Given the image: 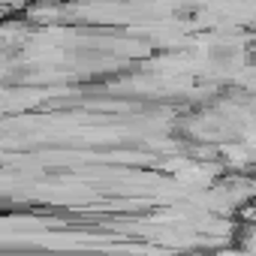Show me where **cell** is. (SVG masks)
Returning a JSON list of instances; mask_svg holds the SVG:
<instances>
[{
    "label": "cell",
    "instance_id": "6da1fadb",
    "mask_svg": "<svg viewBox=\"0 0 256 256\" xmlns=\"http://www.w3.org/2000/svg\"><path fill=\"white\" fill-rule=\"evenodd\" d=\"M220 157H226L235 169H241V166L250 163V154H247L241 145H232V142H223V145H220Z\"/></svg>",
    "mask_w": 256,
    "mask_h": 256
}]
</instances>
